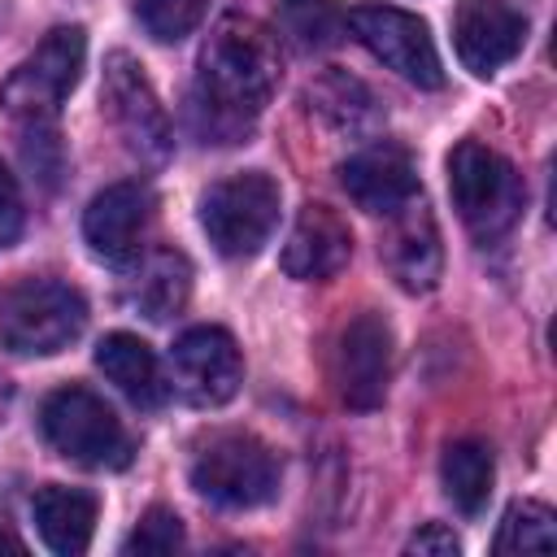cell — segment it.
Listing matches in <instances>:
<instances>
[{"instance_id":"obj_1","label":"cell","mask_w":557,"mask_h":557,"mask_svg":"<svg viewBox=\"0 0 557 557\" xmlns=\"http://www.w3.org/2000/svg\"><path fill=\"white\" fill-rule=\"evenodd\" d=\"M278 87V39L239 13H226L196 61L191 126L205 144H239L252 135Z\"/></svg>"},{"instance_id":"obj_24","label":"cell","mask_w":557,"mask_h":557,"mask_svg":"<svg viewBox=\"0 0 557 557\" xmlns=\"http://www.w3.org/2000/svg\"><path fill=\"white\" fill-rule=\"evenodd\" d=\"M200 13H205V0H135V17L157 44L187 39L196 30Z\"/></svg>"},{"instance_id":"obj_7","label":"cell","mask_w":557,"mask_h":557,"mask_svg":"<svg viewBox=\"0 0 557 557\" xmlns=\"http://www.w3.org/2000/svg\"><path fill=\"white\" fill-rule=\"evenodd\" d=\"M278 183L261 170L231 174L200 196V226L222 257H252L278 226Z\"/></svg>"},{"instance_id":"obj_6","label":"cell","mask_w":557,"mask_h":557,"mask_svg":"<svg viewBox=\"0 0 557 557\" xmlns=\"http://www.w3.org/2000/svg\"><path fill=\"white\" fill-rule=\"evenodd\" d=\"M87 61V35L83 26H57L39 39V48L9 70L0 83V109L26 126H48L65 96L74 91Z\"/></svg>"},{"instance_id":"obj_18","label":"cell","mask_w":557,"mask_h":557,"mask_svg":"<svg viewBox=\"0 0 557 557\" xmlns=\"http://www.w3.org/2000/svg\"><path fill=\"white\" fill-rule=\"evenodd\" d=\"M30 518L57 557H83L96 535V496L83 487L48 483L30 500Z\"/></svg>"},{"instance_id":"obj_25","label":"cell","mask_w":557,"mask_h":557,"mask_svg":"<svg viewBox=\"0 0 557 557\" xmlns=\"http://www.w3.org/2000/svg\"><path fill=\"white\" fill-rule=\"evenodd\" d=\"M174 548H183V522H178V513L174 509H148L144 518H139V527L126 535V544H122V553L126 557H165V553H174Z\"/></svg>"},{"instance_id":"obj_28","label":"cell","mask_w":557,"mask_h":557,"mask_svg":"<svg viewBox=\"0 0 557 557\" xmlns=\"http://www.w3.org/2000/svg\"><path fill=\"white\" fill-rule=\"evenodd\" d=\"M0 548H4V553H26V544H22L17 535H9V531H0Z\"/></svg>"},{"instance_id":"obj_19","label":"cell","mask_w":557,"mask_h":557,"mask_svg":"<svg viewBox=\"0 0 557 557\" xmlns=\"http://www.w3.org/2000/svg\"><path fill=\"white\" fill-rule=\"evenodd\" d=\"M191 296V261L178 248H157L139 261V270L126 283V305L144 313L148 322L174 318Z\"/></svg>"},{"instance_id":"obj_16","label":"cell","mask_w":557,"mask_h":557,"mask_svg":"<svg viewBox=\"0 0 557 557\" xmlns=\"http://www.w3.org/2000/svg\"><path fill=\"white\" fill-rule=\"evenodd\" d=\"M392 226H387V239H383V257H387V270L396 274V283L405 292H431L440 283V265H444V252H440V231H435V218L431 209L413 196L405 200L396 213H387Z\"/></svg>"},{"instance_id":"obj_9","label":"cell","mask_w":557,"mask_h":557,"mask_svg":"<svg viewBox=\"0 0 557 557\" xmlns=\"http://www.w3.org/2000/svg\"><path fill=\"white\" fill-rule=\"evenodd\" d=\"M104 113L117 126L122 144L131 157L161 165L170 157V117L144 74V65L131 52H109L104 57Z\"/></svg>"},{"instance_id":"obj_21","label":"cell","mask_w":557,"mask_h":557,"mask_svg":"<svg viewBox=\"0 0 557 557\" xmlns=\"http://www.w3.org/2000/svg\"><path fill=\"white\" fill-rule=\"evenodd\" d=\"M313 109L335 126V131H348V135H361L379 122V104L370 96L366 83L348 78V74H326L313 91H309Z\"/></svg>"},{"instance_id":"obj_3","label":"cell","mask_w":557,"mask_h":557,"mask_svg":"<svg viewBox=\"0 0 557 557\" xmlns=\"http://www.w3.org/2000/svg\"><path fill=\"white\" fill-rule=\"evenodd\" d=\"M448 196H453V209L466 222V231L474 239L492 244L522 218L527 183L509 157H500L496 148H487L479 139H461L448 152Z\"/></svg>"},{"instance_id":"obj_27","label":"cell","mask_w":557,"mask_h":557,"mask_svg":"<svg viewBox=\"0 0 557 557\" xmlns=\"http://www.w3.org/2000/svg\"><path fill=\"white\" fill-rule=\"evenodd\" d=\"M405 553H422V557H457V553H461V540L453 535V527H444V522H426V527H418V531L409 535Z\"/></svg>"},{"instance_id":"obj_14","label":"cell","mask_w":557,"mask_h":557,"mask_svg":"<svg viewBox=\"0 0 557 557\" xmlns=\"http://www.w3.org/2000/svg\"><path fill=\"white\" fill-rule=\"evenodd\" d=\"M339 183H344V191L352 196L357 209L387 218L405 200L418 196V165H413L409 148H400L392 139H374L339 165Z\"/></svg>"},{"instance_id":"obj_22","label":"cell","mask_w":557,"mask_h":557,"mask_svg":"<svg viewBox=\"0 0 557 557\" xmlns=\"http://www.w3.org/2000/svg\"><path fill=\"white\" fill-rule=\"evenodd\" d=\"M278 30L305 52H326L344 39L348 26H344V13L331 0H283Z\"/></svg>"},{"instance_id":"obj_15","label":"cell","mask_w":557,"mask_h":557,"mask_svg":"<svg viewBox=\"0 0 557 557\" xmlns=\"http://www.w3.org/2000/svg\"><path fill=\"white\" fill-rule=\"evenodd\" d=\"M348 257H352L348 222L326 205H305L283 244V270L300 283H326L348 265Z\"/></svg>"},{"instance_id":"obj_5","label":"cell","mask_w":557,"mask_h":557,"mask_svg":"<svg viewBox=\"0 0 557 557\" xmlns=\"http://www.w3.org/2000/svg\"><path fill=\"white\" fill-rule=\"evenodd\" d=\"M39 426L61 457L87 470H122L135 453L122 418L104 405V396H96L83 383L57 387L39 409Z\"/></svg>"},{"instance_id":"obj_10","label":"cell","mask_w":557,"mask_h":557,"mask_svg":"<svg viewBox=\"0 0 557 557\" xmlns=\"http://www.w3.org/2000/svg\"><path fill=\"white\" fill-rule=\"evenodd\" d=\"M244 383V357L231 331L222 326H191L170 348V387L196 405L218 409L226 405Z\"/></svg>"},{"instance_id":"obj_13","label":"cell","mask_w":557,"mask_h":557,"mask_svg":"<svg viewBox=\"0 0 557 557\" xmlns=\"http://www.w3.org/2000/svg\"><path fill=\"white\" fill-rule=\"evenodd\" d=\"M527 44V17L509 0H457L453 48L461 65L479 78L509 65Z\"/></svg>"},{"instance_id":"obj_26","label":"cell","mask_w":557,"mask_h":557,"mask_svg":"<svg viewBox=\"0 0 557 557\" xmlns=\"http://www.w3.org/2000/svg\"><path fill=\"white\" fill-rule=\"evenodd\" d=\"M22 235V191L13 170L0 161V248H9Z\"/></svg>"},{"instance_id":"obj_23","label":"cell","mask_w":557,"mask_h":557,"mask_svg":"<svg viewBox=\"0 0 557 557\" xmlns=\"http://www.w3.org/2000/svg\"><path fill=\"white\" fill-rule=\"evenodd\" d=\"M496 553H553L557 548V513L544 500H513L492 540Z\"/></svg>"},{"instance_id":"obj_20","label":"cell","mask_w":557,"mask_h":557,"mask_svg":"<svg viewBox=\"0 0 557 557\" xmlns=\"http://www.w3.org/2000/svg\"><path fill=\"white\" fill-rule=\"evenodd\" d=\"M440 483H444V496L461 513H483V505L492 500V483H496L492 448L479 440H453L440 457Z\"/></svg>"},{"instance_id":"obj_11","label":"cell","mask_w":557,"mask_h":557,"mask_svg":"<svg viewBox=\"0 0 557 557\" xmlns=\"http://www.w3.org/2000/svg\"><path fill=\"white\" fill-rule=\"evenodd\" d=\"M331 379L348 409L383 405L387 379H392V326L379 313H357L339 331L335 357H331Z\"/></svg>"},{"instance_id":"obj_17","label":"cell","mask_w":557,"mask_h":557,"mask_svg":"<svg viewBox=\"0 0 557 557\" xmlns=\"http://www.w3.org/2000/svg\"><path fill=\"white\" fill-rule=\"evenodd\" d=\"M96 366L135 409H161L170 400V379H165L157 352L131 331H109L96 344Z\"/></svg>"},{"instance_id":"obj_12","label":"cell","mask_w":557,"mask_h":557,"mask_svg":"<svg viewBox=\"0 0 557 557\" xmlns=\"http://www.w3.org/2000/svg\"><path fill=\"white\" fill-rule=\"evenodd\" d=\"M152 209H157V200H152L148 183H139V178L109 183L104 191L91 196V205L83 213L87 248L109 265H131L152 226Z\"/></svg>"},{"instance_id":"obj_8","label":"cell","mask_w":557,"mask_h":557,"mask_svg":"<svg viewBox=\"0 0 557 557\" xmlns=\"http://www.w3.org/2000/svg\"><path fill=\"white\" fill-rule=\"evenodd\" d=\"M344 26L374 61H383L405 83L426 87V91L444 87V65H440L435 39L418 13L396 9V4H357L344 13Z\"/></svg>"},{"instance_id":"obj_2","label":"cell","mask_w":557,"mask_h":557,"mask_svg":"<svg viewBox=\"0 0 557 557\" xmlns=\"http://www.w3.org/2000/svg\"><path fill=\"white\" fill-rule=\"evenodd\" d=\"M87 326V300L61 278H17L0 287V348L13 357H52Z\"/></svg>"},{"instance_id":"obj_4","label":"cell","mask_w":557,"mask_h":557,"mask_svg":"<svg viewBox=\"0 0 557 557\" xmlns=\"http://www.w3.org/2000/svg\"><path fill=\"white\" fill-rule=\"evenodd\" d=\"M278 479V453L252 431H209L191 453V487L222 509H257L274 500Z\"/></svg>"}]
</instances>
